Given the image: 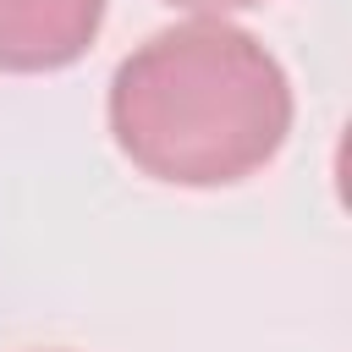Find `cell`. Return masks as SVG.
I'll use <instances>...</instances> for the list:
<instances>
[{"mask_svg": "<svg viewBox=\"0 0 352 352\" xmlns=\"http://www.w3.org/2000/svg\"><path fill=\"white\" fill-rule=\"evenodd\" d=\"M116 148L170 187H231L264 170L292 132L280 60L220 16L143 38L110 77Z\"/></svg>", "mask_w": 352, "mask_h": 352, "instance_id": "1", "label": "cell"}, {"mask_svg": "<svg viewBox=\"0 0 352 352\" xmlns=\"http://www.w3.org/2000/svg\"><path fill=\"white\" fill-rule=\"evenodd\" d=\"M104 22V0H0V72H60Z\"/></svg>", "mask_w": 352, "mask_h": 352, "instance_id": "2", "label": "cell"}, {"mask_svg": "<svg viewBox=\"0 0 352 352\" xmlns=\"http://www.w3.org/2000/svg\"><path fill=\"white\" fill-rule=\"evenodd\" d=\"M165 6H182V11H204V16H226V11H248V6H264V0H165Z\"/></svg>", "mask_w": 352, "mask_h": 352, "instance_id": "3", "label": "cell"}]
</instances>
